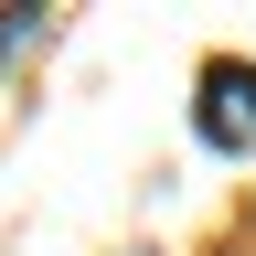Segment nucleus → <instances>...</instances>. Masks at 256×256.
Instances as JSON below:
<instances>
[{
  "mask_svg": "<svg viewBox=\"0 0 256 256\" xmlns=\"http://www.w3.org/2000/svg\"><path fill=\"white\" fill-rule=\"evenodd\" d=\"M192 128L214 150H256V64H203V96H192Z\"/></svg>",
  "mask_w": 256,
  "mask_h": 256,
  "instance_id": "obj_1",
  "label": "nucleus"
}]
</instances>
